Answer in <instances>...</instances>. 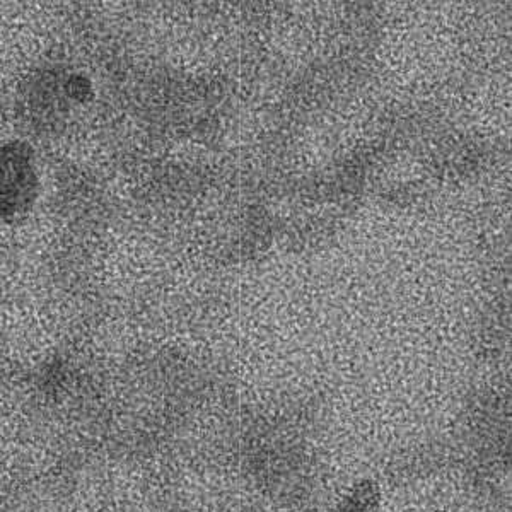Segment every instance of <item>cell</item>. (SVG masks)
<instances>
[{
  "mask_svg": "<svg viewBox=\"0 0 512 512\" xmlns=\"http://www.w3.org/2000/svg\"><path fill=\"white\" fill-rule=\"evenodd\" d=\"M38 175L30 146L0 142V219L18 222L30 214L38 197Z\"/></svg>",
  "mask_w": 512,
  "mask_h": 512,
  "instance_id": "cell-1",
  "label": "cell"
}]
</instances>
